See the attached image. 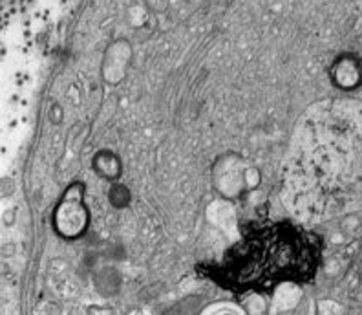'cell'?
Listing matches in <instances>:
<instances>
[{
	"mask_svg": "<svg viewBox=\"0 0 362 315\" xmlns=\"http://www.w3.org/2000/svg\"><path fill=\"white\" fill-rule=\"evenodd\" d=\"M88 209L84 205V187L74 182L53 211V227L62 239H77L88 227Z\"/></svg>",
	"mask_w": 362,
	"mask_h": 315,
	"instance_id": "4",
	"label": "cell"
},
{
	"mask_svg": "<svg viewBox=\"0 0 362 315\" xmlns=\"http://www.w3.org/2000/svg\"><path fill=\"white\" fill-rule=\"evenodd\" d=\"M92 167L99 176L105 178V180H110V182L121 178V174H123L121 160L110 151H99L98 154L93 156Z\"/></svg>",
	"mask_w": 362,
	"mask_h": 315,
	"instance_id": "6",
	"label": "cell"
},
{
	"mask_svg": "<svg viewBox=\"0 0 362 315\" xmlns=\"http://www.w3.org/2000/svg\"><path fill=\"white\" fill-rule=\"evenodd\" d=\"M212 182L221 196L238 198L243 193L252 191L260 185V173L245 164L242 156L226 154L214 164Z\"/></svg>",
	"mask_w": 362,
	"mask_h": 315,
	"instance_id": "3",
	"label": "cell"
},
{
	"mask_svg": "<svg viewBox=\"0 0 362 315\" xmlns=\"http://www.w3.org/2000/svg\"><path fill=\"white\" fill-rule=\"evenodd\" d=\"M282 200L304 222L362 209V107L317 103L302 115L282 169Z\"/></svg>",
	"mask_w": 362,
	"mask_h": 315,
	"instance_id": "1",
	"label": "cell"
},
{
	"mask_svg": "<svg viewBox=\"0 0 362 315\" xmlns=\"http://www.w3.org/2000/svg\"><path fill=\"white\" fill-rule=\"evenodd\" d=\"M320 257L322 242L315 233L273 222L249 229L207 273L230 292H269L280 282H310Z\"/></svg>",
	"mask_w": 362,
	"mask_h": 315,
	"instance_id": "2",
	"label": "cell"
},
{
	"mask_svg": "<svg viewBox=\"0 0 362 315\" xmlns=\"http://www.w3.org/2000/svg\"><path fill=\"white\" fill-rule=\"evenodd\" d=\"M333 79L340 88H355L361 85L362 70L357 59L342 57L337 61L335 70H333Z\"/></svg>",
	"mask_w": 362,
	"mask_h": 315,
	"instance_id": "5",
	"label": "cell"
}]
</instances>
